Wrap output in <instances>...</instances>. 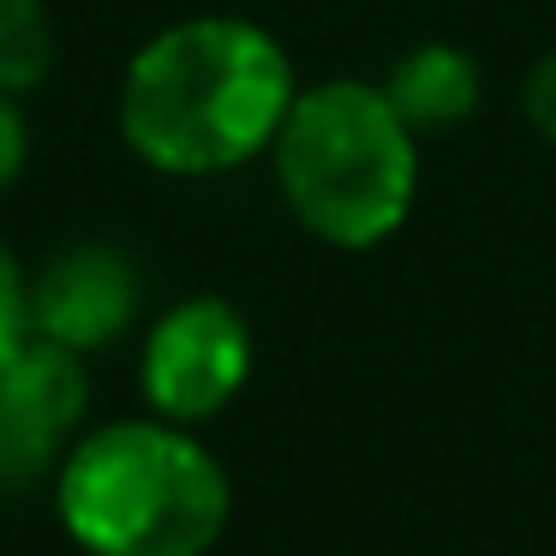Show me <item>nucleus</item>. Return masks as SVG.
<instances>
[{
    "label": "nucleus",
    "mask_w": 556,
    "mask_h": 556,
    "mask_svg": "<svg viewBox=\"0 0 556 556\" xmlns=\"http://www.w3.org/2000/svg\"><path fill=\"white\" fill-rule=\"evenodd\" d=\"M293 97V61L264 25L233 13L180 18L126 61L121 138L168 180H210L264 156Z\"/></svg>",
    "instance_id": "nucleus-1"
},
{
    "label": "nucleus",
    "mask_w": 556,
    "mask_h": 556,
    "mask_svg": "<svg viewBox=\"0 0 556 556\" xmlns=\"http://www.w3.org/2000/svg\"><path fill=\"white\" fill-rule=\"evenodd\" d=\"M54 503L90 556H210L233 491L186 425L121 419L66 448Z\"/></svg>",
    "instance_id": "nucleus-2"
},
{
    "label": "nucleus",
    "mask_w": 556,
    "mask_h": 556,
    "mask_svg": "<svg viewBox=\"0 0 556 556\" xmlns=\"http://www.w3.org/2000/svg\"><path fill=\"white\" fill-rule=\"evenodd\" d=\"M269 156L293 222L336 252L395 240L419 198V132L365 78L300 90Z\"/></svg>",
    "instance_id": "nucleus-3"
},
{
    "label": "nucleus",
    "mask_w": 556,
    "mask_h": 556,
    "mask_svg": "<svg viewBox=\"0 0 556 556\" xmlns=\"http://www.w3.org/2000/svg\"><path fill=\"white\" fill-rule=\"evenodd\" d=\"M138 377H144V401L156 407V419H216L252 377V324L222 293H192L156 317Z\"/></svg>",
    "instance_id": "nucleus-4"
},
{
    "label": "nucleus",
    "mask_w": 556,
    "mask_h": 556,
    "mask_svg": "<svg viewBox=\"0 0 556 556\" xmlns=\"http://www.w3.org/2000/svg\"><path fill=\"white\" fill-rule=\"evenodd\" d=\"M78 359L85 353L30 336L0 365V496H18L42 472H61V448L90 407V383Z\"/></svg>",
    "instance_id": "nucleus-5"
},
{
    "label": "nucleus",
    "mask_w": 556,
    "mask_h": 556,
    "mask_svg": "<svg viewBox=\"0 0 556 556\" xmlns=\"http://www.w3.org/2000/svg\"><path fill=\"white\" fill-rule=\"evenodd\" d=\"M138 305H144L138 264L121 245L102 240H78L66 252H54L30 281V329L73 353L114 348L138 324Z\"/></svg>",
    "instance_id": "nucleus-6"
},
{
    "label": "nucleus",
    "mask_w": 556,
    "mask_h": 556,
    "mask_svg": "<svg viewBox=\"0 0 556 556\" xmlns=\"http://www.w3.org/2000/svg\"><path fill=\"white\" fill-rule=\"evenodd\" d=\"M383 97L395 102V114L419 138L455 132L479 114L484 102V73L460 42H413L407 54H395L383 78Z\"/></svg>",
    "instance_id": "nucleus-7"
},
{
    "label": "nucleus",
    "mask_w": 556,
    "mask_h": 556,
    "mask_svg": "<svg viewBox=\"0 0 556 556\" xmlns=\"http://www.w3.org/2000/svg\"><path fill=\"white\" fill-rule=\"evenodd\" d=\"M54 18L49 0H0V90H37L42 78L54 73Z\"/></svg>",
    "instance_id": "nucleus-8"
},
{
    "label": "nucleus",
    "mask_w": 556,
    "mask_h": 556,
    "mask_svg": "<svg viewBox=\"0 0 556 556\" xmlns=\"http://www.w3.org/2000/svg\"><path fill=\"white\" fill-rule=\"evenodd\" d=\"M30 336H37V329H30V281H25V269H18L13 245L0 240V365L13 359Z\"/></svg>",
    "instance_id": "nucleus-9"
},
{
    "label": "nucleus",
    "mask_w": 556,
    "mask_h": 556,
    "mask_svg": "<svg viewBox=\"0 0 556 556\" xmlns=\"http://www.w3.org/2000/svg\"><path fill=\"white\" fill-rule=\"evenodd\" d=\"M30 162V121L13 90H0V192H13Z\"/></svg>",
    "instance_id": "nucleus-10"
},
{
    "label": "nucleus",
    "mask_w": 556,
    "mask_h": 556,
    "mask_svg": "<svg viewBox=\"0 0 556 556\" xmlns=\"http://www.w3.org/2000/svg\"><path fill=\"white\" fill-rule=\"evenodd\" d=\"M520 102H527L532 132H539L544 144H556V49L527 73V90H520Z\"/></svg>",
    "instance_id": "nucleus-11"
}]
</instances>
